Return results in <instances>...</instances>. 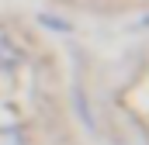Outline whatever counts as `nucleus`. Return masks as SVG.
Wrapping results in <instances>:
<instances>
[{
    "label": "nucleus",
    "mask_w": 149,
    "mask_h": 145,
    "mask_svg": "<svg viewBox=\"0 0 149 145\" xmlns=\"http://www.w3.org/2000/svg\"><path fill=\"white\" fill-rule=\"evenodd\" d=\"M0 145H28L21 128H0Z\"/></svg>",
    "instance_id": "1"
},
{
    "label": "nucleus",
    "mask_w": 149,
    "mask_h": 145,
    "mask_svg": "<svg viewBox=\"0 0 149 145\" xmlns=\"http://www.w3.org/2000/svg\"><path fill=\"white\" fill-rule=\"evenodd\" d=\"M0 66H17V48H10L7 41H0Z\"/></svg>",
    "instance_id": "2"
}]
</instances>
